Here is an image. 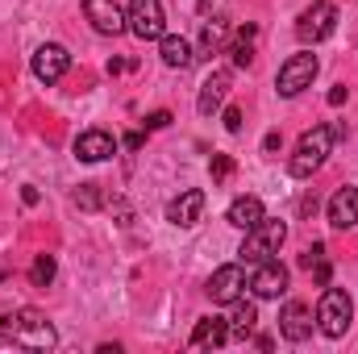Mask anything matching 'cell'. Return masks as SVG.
Instances as JSON below:
<instances>
[{
	"mask_svg": "<svg viewBox=\"0 0 358 354\" xmlns=\"http://www.w3.org/2000/svg\"><path fill=\"white\" fill-rule=\"evenodd\" d=\"M338 138H346V129H342V125H313V129L296 142V155H292L287 171H292L296 179L317 176V171L325 167V159H329V150H334V142H338Z\"/></svg>",
	"mask_w": 358,
	"mask_h": 354,
	"instance_id": "1",
	"label": "cell"
},
{
	"mask_svg": "<svg viewBox=\"0 0 358 354\" xmlns=\"http://www.w3.org/2000/svg\"><path fill=\"white\" fill-rule=\"evenodd\" d=\"M8 338H13L21 351H50V346L59 342L55 325H50L46 313H38V309H21V313H13V317H8Z\"/></svg>",
	"mask_w": 358,
	"mask_h": 354,
	"instance_id": "2",
	"label": "cell"
},
{
	"mask_svg": "<svg viewBox=\"0 0 358 354\" xmlns=\"http://www.w3.org/2000/svg\"><path fill=\"white\" fill-rule=\"evenodd\" d=\"M350 321H355V300H350V292L325 283V292H321V300H317V330H321L325 338H342V334L350 330Z\"/></svg>",
	"mask_w": 358,
	"mask_h": 354,
	"instance_id": "3",
	"label": "cell"
},
{
	"mask_svg": "<svg viewBox=\"0 0 358 354\" xmlns=\"http://www.w3.org/2000/svg\"><path fill=\"white\" fill-rule=\"evenodd\" d=\"M283 238H287V225L283 221H271V217H263L255 229H246V242H242V263H267V259H275L279 255V246H283Z\"/></svg>",
	"mask_w": 358,
	"mask_h": 354,
	"instance_id": "4",
	"label": "cell"
},
{
	"mask_svg": "<svg viewBox=\"0 0 358 354\" xmlns=\"http://www.w3.org/2000/svg\"><path fill=\"white\" fill-rule=\"evenodd\" d=\"M125 29L142 42H159L167 34V13H163V0H129L125 8Z\"/></svg>",
	"mask_w": 358,
	"mask_h": 354,
	"instance_id": "5",
	"label": "cell"
},
{
	"mask_svg": "<svg viewBox=\"0 0 358 354\" xmlns=\"http://www.w3.org/2000/svg\"><path fill=\"white\" fill-rule=\"evenodd\" d=\"M334 25H338V8H334L329 0H317V4H308V8L300 13L296 38H300L304 46H317V42H325V38L334 34Z\"/></svg>",
	"mask_w": 358,
	"mask_h": 354,
	"instance_id": "6",
	"label": "cell"
},
{
	"mask_svg": "<svg viewBox=\"0 0 358 354\" xmlns=\"http://www.w3.org/2000/svg\"><path fill=\"white\" fill-rule=\"evenodd\" d=\"M313 80H317V55H292L283 67H279V76H275V88H279V96H300L304 88H313Z\"/></svg>",
	"mask_w": 358,
	"mask_h": 354,
	"instance_id": "7",
	"label": "cell"
},
{
	"mask_svg": "<svg viewBox=\"0 0 358 354\" xmlns=\"http://www.w3.org/2000/svg\"><path fill=\"white\" fill-rule=\"evenodd\" d=\"M204 292H208V300H213V304H234V300L246 292V271H242V263L217 267Z\"/></svg>",
	"mask_w": 358,
	"mask_h": 354,
	"instance_id": "8",
	"label": "cell"
},
{
	"mask_svg": "<svg viewBox=\"0 0 358 354\" xmlns=\"http://www.w3.org/2000/svg\"><path fill=\"white\" fill-rule=\"evenodd\" d=\"M250 292L259 300H279L287 292V267L279 259H267V263H255V275H250Z\"/></svg>",
	"mask_w": 358,
	"mask_h": 354,
	"instance_id": "9",
	"label": "cell"
},
{
	"mask_svg": "<svg viewBox=\"0 0 358 354\" xmlns=\"http://www.w3.org/2000/svg\"><path fill=\"white\" fill-rule=\"evenodd\" d=\"M67 67H71V55H67L59 42H46V46L34 50V76H38L42 84H59V80L67 76Z\"/></svg>",
	"mask_w": 358,
	"mask_h": 354,
	"instance_id": "10",
	"label": "cell"
},
{
	"mask_svg": "<svg viewBox=\"0 0 358 354\" xmlns=\"http://www.w3.org/2000/svg\"><path fill=\"white\" fill-rule=\"evenodd\" d=\"M313 309L304 304V300H287L283 304V313H279V334L287 338V342H304V338H313Z\"/></svg>",
	"mask_w": 358,
	"mask_h": 354,
	"instance_id": "11",
	"label": "cell"
},
{
	"mask_svg": "<svg viewBox=\"0 0 358 354\" xmlns=\"http://www.w3.org/2000/svg\"><path fill=\"white\" fill-rule=\"evenodd\" d=\"M84 13H88L96 34H108V38L125 34V13H121L117 0H84Z\"/></svg>",
	"mask_w": 358,
	"mask_h": 354,
	"instance_id": "12",
	"label": "cell"
},
{
	"mask_svg": "<svg viewBox=\"0 0 358 354\" xmlns=\"http://www.w3.org/2000/svg\"><path fill=\"white\" fill-rule=\"evenodd\" d=\"M113 155H117V138L104 134V129H88V134L76 138V159L80 163H104Z\"/></svg>",
	"mask_w": 358,
	"mask_h": 354,
	"instance_id": "13",
	"label": "cell"
},
{
	"mask_svg": "<svg viewBox=\"0 0 358 354\" xmlns=\"http://www.w3.org/2000/svg\"><path fill=\"white\" fill-rule=\"evenodd\" d=\"M200 213H204V192H200V187L179 192L176 200L167 204V221H171V225H179V229L196 225V221H200Z\"/></svg>",
	"mask_w": 358,
	"mask_h": 354,
	"instance_id": "14",
	"label": "cell"
},
{
	"mask_svg": "<svg viewBox=\"0 0 358 354\" xmlns=\"http://www.w3.org/2000/svg\"><path fill=\"white\" fill-rule=\"evenodd\" d=\"M329 225L334 229H355L358 225V187H338L329 200Z\"/></svg>",
	"mask_w": 358,
	"mask_h": 354,
	"instance_id": "15",
	"label": "cell"
},
{
	"mask_svg": "<svg viewBox=\"0 0 358 354\" xmlns=\"http://www.w3.org/2000/svg\"><path fill=\"white\" fill-rule=\"evenodd\" d=\"M225 96H229V71H213L200 88V100H196L200 117H213L217 108H225Z\"/></svg>",
	"mask_w": 358,
	"mask_h": 354,
	"instance_id": "16",
	"label": "cell"
},
{
	"mask_svg": "<svg viewBox=\"0 0 358 354\" xmlns=\"http://www.w3.org/2000/svg\"><path fill=\"white\" fill-rule=\"evenodd\" d=\"M225 342H229V321H221V317L196 321V330H192V346H196V351H217V346H225Z\"/></svg>",
	"mask_w": 358,
	"mask_h": 354,
	"instance_id": "17",
	"label": "cell"
},
{
	"mask_svg": "<svg viewBox=\"0 0 358 354\" xmlns=\"http://www.w3.org/2000/svg\"><path fill=\"white\" fill-rule=\"evenodd\" d=\"M159 55H163V63L171 67V71H183V67H192V42L187 38H179V34H163L159 38Z\"/></svg>",
	"mask_w": 358,
	"mask_h": 354,
	"instance_id": "18",
	"label": "cell"
},
{
	"mask_svg": "<svg viewBox=\"0 0 358 354\" xmlns=\"http://www.w3.org/2000/svg\"><path fill=\"white\" fill-rule=\"evenodd\" d=\"M225 217H229V225H238V229H255L267 213H263V200H259V196H238Z\"/></svg>",
	"mask_w": 358,
	"mask_h": 354,
	"instance_id": "19",
	"label": "cell"
},
{
	"mask_svg": "<svg viewBox=\"0 0 358 354\" xmlns=\"http://www.w3.org/2000/svg\"><path fill=\"white\" fill-rule=\"evenodd\" d=\"M255 325H259V309H255V300L238 296V300H234V317H229V338L246 342V338L255 334Z\"/></svg>",
	"mask_w": 358,
	"mask_h": 354,
	"instance_id": "20",
	"label": "cell"
},
{
	"mask_svg": "<svg viewBox=\"0 0 358 354\" xmlns=\"http://www.w3.org/2000/svg\"><path fill=\"white\" fill-rule=\"evenodd\" d=\"M225 38H229V25H225V17H213V21H204V29H200V55H196V59H213V55L225 46Z\"/></svg>",
	"mask_w": 358,
	"mask_h": 354,
	"instance_id": "21",
	"label": "cell"
},
{
	"mask_svg": "<svg viewBox=\"0 0 358 354\" xmlns=\"http://www.w3.org/2000/svg\"><path fill=\"white\" fill-rule=\"evenodd\" d=\"M255 38H259V25H242V29H238V38L229 42L234 67H250V63H255Z\"/></svg>",
	"mask_w": 358,
	"mask_h": 354,
	"instance_id": "22",
	"label": "cell"
},
{
	"mask_svg": "<svg viewBox=\"0 0 358 354\" xmlns=\"http://www.w3.org/2000/svg\"><path fill=\"white\" fill-rule=\"evenodd\" d=\"M55 271H59L55 255H38V259H34V267H29V283H34V288H50Z\"/></svg>",
	"mask_w": 358,
	"mask_h": 354,
	"instance_id": "23",
	"label": "cell"
},
{
	"mask_svg": "<svg viewBox=\"0 0 358 354\" xmlns=\"http://www.w3.org/2000/svg\"><path fill=\"white\" fill-rule=\"evenodd\" d=\"M208 171H213V183H221V179L234 176V159L229 155H213V167Z\"/></svg>",
	"mask_w": 358,
	"mask_h": 354,
	"instance_id": "24",
	"label": "cell"
},
{
	"mask_svg": "<svg viewBox=\"0 0 358 354\" xmlns=\"http://www.w3.org/2000/svg\"><path fill=\"white\" fill-rule=\"evenodd\" d=\"M221 121H225V129H229V134H238V129H242V108H234V104H229V108L221 113Z\"/></svg>",
	"mask_w": 358,
	"mask_h": 354,
	"instance_id": "25",
	"label": "cell"
},
{
	"mask_svg": "<svg viewBox=\"0 0 358 354\" xmlns=\"http://www.w3.org/2000/svg\"><path fill=\"white\" fill-rule=\"evenodd\" d=\"M142 125H146V129H167V125H171V113H167V108H159V113H150Z\"/></svg>",
	"mask_w": 358,
	"mask_h": 354,
	"instance_id": "26",
	"label": "cell"
},
{
	"mask_svg": "<svg viewBox=\"0 0 358 354\" xmlns=\"http://www.w3.org/2000/svg\"><path fill=\"white\" fill-rule=\"evenodd\" d=\"M76 200H80L84 208H96V204H100V196H96V183H84V187L76 192Z\"/></svg>",
	"mask_w": 358,
	"mask_h": 354,
	"instance_id": "27",
	"label": "cell"
},
{
	"mask_svg": "<svg viewBox=\"0 0 358 354\" xmlns=\"http://www.w3.org/2000/svg\"><path fill=\"white\" fill-rule=\"evenodd\" d=\"M321 259H325V246L317 242V246H308V250L300 255V267H313V263H321Z\"/></svg>",
	"mask_w": 358,
	"mask_h": 354,
	"instance_id": "28",
	"label": "cell"
},
{
	"mask_svg": "<svg viewBox=\"0 0 358 354\" xmlns=\"http://www.w3.org/2000/svg\"><path fill=\"white\" fill-rule=\"evenodd\" d=\"M308 271L317 275V283H321V288L329 283V263H325V259H321V263H313V267H308Z\"/></svg>",
	"mask_w": 358,
	"mask_h": 354,
	"instance_id": "29",
	"label": "cell"
},
{
	"mask_svg": "<svg viewBox=\"0 0 358 354\" xmlns=\"http://www.w3.org/2000/svg\"><path fill=\"white\" fill-rule=\"evenodd\" d=\"M346 96H350V88H346V84H338V88L329 92V104L338 108V104H346Z\"/></svg>",
	"mask_w": 358,
	"mask_h": 354,
	"instance_id": "30",
	"label": "cell"
},
{
	"mask_svg": "<svg viewBox=\"0 0 358 354\" xmlns=\"http://www.w3.org/2000/svg\"><path fill=\"white\" fill-rule=\"evenodd\" d=\"M279 146H283V138H279V134H275V129H271L267 138H263V150H267V155H275V150H279Z\"/></svg>",
	"mask_w": 358,
	"mask_h": 354,
	"instance_id": "31",
	"label": "cell"
},
{
	"mask_svg": "<svg viewBox=\"0 0 358 354\" xmlns=\"http://www.w3.org/2000/svg\"><path fill=\"white\" fill-rule=\"evenodd\" d=\"M142 142H146V138H142L138 129H134V134H125V146H129V150H142Z\"/></svg>",
	"mask_w": 358,
	"mask_h": 354,
	"instance_id": "32",
	"label": "cell"
},
{
	"mask_svg": "<svg viewBox=\"0 0 358 354\" xmlns=\"http://www.w3.org/2000/svg\"><path fill=\"white\" fill-rule=\"evenodd\" d=\"M21 200L25 204H38V187H21Z\"/></svg>",
	"mask_w": 358,
	"mask_h": 354,
	"instance_id": "33",
	"label": "cell"
},
{
	"mask_svg": "<svg viewBox=\"0 0 358 354\" xmlns=\"http://www.w3.org/2000/svg\"><path fill=\"white\" fill-rule=\"evenodd\" d=\"M300 213H317V196H304L300 200Z\"/></svg>",
	"mask_w": 358,
	"mask_h": 354,
	"instance_id": "34",
	"label": "cell"
}]
</instances>
